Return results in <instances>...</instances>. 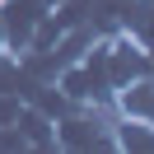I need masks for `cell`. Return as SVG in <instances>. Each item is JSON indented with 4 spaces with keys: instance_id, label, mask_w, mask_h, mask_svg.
<instances>
[{
    "instance_id": "cell-1",
    "label": "cell",
    "mask_w": 154,
    "mask_h": 154,
    "mask_svg": "<svg viewBox=\"0 0 154 154\" xmlns=\"http://www.w3.org/2000/svg\"><path fill=\"white\" fill-rule=\"evenodd\" d=\"M51 84H56L70 103L112 107V94H117V89H112V75H107V42H103V33H98V38L70 61V66H61Z\"/></svg>"
},
{
    "instance_id": "cell-2",
    "label": "cell",
    "mask_w": 154,
    "mask_h": 154,
    "mask_svg": "<svg viewBox=\"0 0 154 154\" xmlns=\"http://www.w3.org/2000/svg\"><path fill=\"white\" fill-rule=\"evenodd\" d=\"M56 149H66V154H117V135H112L107 107L70 103L56 117Z\"/></svg>"
},
{
    "instance_id": "cell-3",
    "label": "cell",
    "mask_w": 154,
    "mask_h": 154,
    "mask_svg": "<svg viewBox=\"0 0 154 154\" xmlns=\"http://www.w3.org/2000/svg\"><path fill=\"white\" fill-rule=\"evenodd\" d=\"M47 19L51 5L42 0H0V47L10 56H28L47 47Z\"/></svg>"
},
{
    "instance_id": "cell-4",
    "label": "cell",
    "mask_w": 154,
    "mask_h": 154,
    "mask_svg": "<svg viewBox=\"0 0 154 154\" xmlns=\"http://www.w3.org/2000/svg\"><path fill=\"white\" fill-rule=\"evenodd\" d=\"M112 112L154 126V70H145V75L126 79V84L117 89V94H112Z\"/></svg>"
},
{
    "instance_id": "cell-5",
    "label": "cell",
    "mask_w": 154,
    "mask_h": 154,
    "mask_svg": "<svg viewBox=\"0 0 154 154\" xmlns=\"http://www.w3.org/2000/svg\"><path fill=\"white\" fill-rule=\"evenodd\" d=\"M112 135H117V154H154V126L149 122H131V117L112 112Z\"/></svg>"
}]
</instances>
